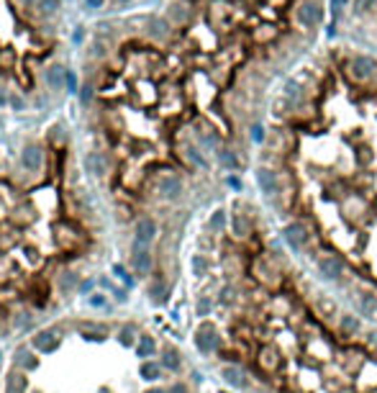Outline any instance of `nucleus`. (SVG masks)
<instances>
[{
	"instance_id": "393cba45",
	"label": "nucleus",
	"mask_w": 377,
	"mask_h": 393,
	"mask_svg": "<svg viewBox=\"0 0 377 393\" xmlns=\"http://www.w3.org/2000/svg\"><path fill=\"white\" fill-rule=\"evenodd\" d=\"M164 365L170 368V370H177V368H180V360H177V355H175L172 349H167V352H164Z\"/></svg>"
},
{
	"instance_id": "6e6552de",
	"label": "nucleus",
	"mask_w": 377,
	"mask_h": 393,
	"mask_svg": "<svg viewBox=\"0 0 377 393\" xmlns=\"http://www.w3.org/2000/svg\"><path fill=\"white\" fill-rule=\"evenodd\" d=\"M21 162H23L26 170H39V167H41V149H39L36 144L23 147V152H21Z\"/></svg>"
},
{
	"instance_id": "cd10ccee",
	"label": "nucleus",
	"mask_w": 377,
	"mask_h": 393,
	"mask_svg": "<svg viewBox=\"0 0 377 393\" xmlns=\"http://www.w3.org/2000/svg\"><path fill=\"white\" fill-rule=\"evenodd\" d=\"M218 157H221V162H223L226 167H231V170L239 167V162H236V157H234V154H229V152H218Z\"/></svg>"
},
{
	"instance_id": "37998d69",
	"label": "nucleus",
	"mask_w": 377,
	"mask_h": 393,
	"mask_svg": "<svg viewBox=\"0 0 377 393\" xmlns=\"http://www.w3.org/2000/svg\"><path fill=\"white\" fill-rule=\"evenodd\" d=\"M88 6H90V8H100L103 0H88Z\"/></svg>"
},
{
	"instance_id": "423d86ee",
	"label": "nucleus",
	"mask_w": 377,
	"mask_h": 393,
	"mask_svg": "<svg viewBox=\"0 0 377 393\" xmlns=\"http://www.w3.org/2000/svg\"><path fill=\"white\" fill-rule=\"evenodd\" d=\"M134 267H136V272H141V275H146V272L152 270V255H149L146 244H141V242L134 244Z\"/></svg>"
},
{
	"instance_id": "9d476101",
	"label": "nucleus",
	"mask_w": 377,
	"mask_h": 393,
	"mask_svg": "<svg viewBox=\"0 0 377 393\" xmlns=\"http://www.w3.org/2000/svg\"><path fill=\"white\" fill-rule=\"evenodd\" d=\"M357 308L362 316H369V319H377V298L369 296V293H362L359 301H357Z\"/></svg>"
},
{
	"instance_id": "aec40b11",
	"label": "nucleus",
	"mask_w": 377,
	"mask_h": 393,
	"mask_svg": "<svg viewBox=\"0 0 377 393\" xmlns=\"http://www.w3.org/2000/svg\"><path fill=\"white\" fill-rule=\"evenodd\" d=\"M149 28H152V36H159V39H164L167 36V21H159V18H154L152 23H149Z\"/></svg>"
},
{
	"instance_id": "6ab92c4d",
	"label": "nucleus",
	"mask_w": 377,
	"mask_h": 393,
	"mask_svg": "<svg viewBox=\"0 0 377 393\" xmlns=\"http://www.w3.org/2000/svg\"><path fill=\"white\" fill-rule=\"evenodd\" d=\"M136 349H139V358H149L152 352H154V339L152 337H141Z\"/></svg>"
},
{
	"instance_id": "f3484780",
	"label": "nucleus",
	"mask_w": 377,
	"mask_h": 393,
	"mask_svg": "<svg viewBox=\"0 0 377 393\" xmlns=\"http://www.w3.org/2000/svg\"><path fill=\"white\" fill-rule=\"evenodd\" d=\"M223 380L231 383V385H236V388L244 385V378H241V373H239L236 368H223Z\"/></svg>"
},
{
	"instance_id": "b1692460",
	"label": "nucleus",
	"mask_w": 377,
	"mask_h": 393,
	"mask_svg": "<svg viewBox=\"0 0 377 393\" xmlns=\"http://www.w3.org/2000/svg\"><path fill=\"white\" fill-rule=\"evenodd\" d=\"M11 390H16V393H23L26 390V378L23 375H11Z\"/></svg>"
},
{
	"instance_id": "a19ab883",
	"label": "nucleus",
	"mask_w": 377,
	"mask_h": 393,
	"mask_svg": "<svg viewBox=\"0 0 377 393\" xmlns=\"http://www.w3.org/2000/svg\"><path fill=\"white\" fill-rule=\"evenodd\" d=\"M90 303H93V306H103V303H105V298H103L100 293H95V296L90 298Z\"/></svg>"
},
{
	"instance_id": "c756f323",
	"label": "nucleus",
	"mask_w": 377,
	"mask_h": 393,
	"mask_svg": "<svg viewBox=\"0 0 377 393\" xmlns=\"http://www.w3.org/2000/svg\"><path fill=\"white\" fill-rule=\"evenodd\" d=\"M262 365H265L267 370L277 365V360H275V352H272V349H265V352H262Z\"/></svg>"
},
{
	"instance_id": "0eeeda50",
	"label": "nucleus",
	"mask_w": 377,
	"mask_h": 393,
	"mask_svg": "<svg viewBox=\"0 0 377 393\" xmlns=\"http://www.w3.org/2000/svg\"><path fill=\"white\" fill-rule=\"evenodd\" d=\"M159 193L164 195V198H177V195L182 193V180L177 175H164L159 180Z\"/></svg>"
},
{
	"instance_id": "1a4fd4ad",
	"label": "nucleus",
	"mask_w": 377,
	"mask_h": 393,
	"mask_svg": "<svg viewBox=\"0 0 377 393\" xmlns=\"http://www.w3.org/2000/svg\"><path fill=\"white\" fill-rule=\"evenodd\" d=\"M47 85H49L52 90H62V85H67V69L59 67V64L49 67V69H47Z\"/></svg>"
},
{
	"instance_id": "f257e3e1",
	"label": "nucleus",
	"mask_w": 377,
	"mask_h": 393,
	"mask_svg": "<svg viewBox=\"0 0 377 393\" xmlns=\"http://www.w3.org/2000/svg\"><path fill=\"white\" fill-rule=\"evenodd\" d=\"M349 72H352V77H357V80H369V77L377 72V62L372 57H367V54H357L352 59V64H349Z\"/></svg>"
},
{
	"instance_id": "e433bc0d",
	"label": "nucleus",
	"mask_w": 377,
	"mask_h": 393,
	"mask_svg": "<svg viewBox=\"0 0 377 393\" xmlns=\"http://www.w3.org/2000/svg\"><path fill=\"white\" fill-rule=\"evenodd\" d=\"M193 267H195V272L200 275V272L205 270V260H203V257H195V260H193Z\"/></svg>"
},
{
	"instance_id": "4be33fe9",
	"label": "nucleus",
	"mask_w": 377,
	"mask_h": 393,
	"mask_svg": "<svg viewBox=\"0 0 377 393\" xmlns=\"http://www.w3.org/2000/svg\"><path fill=\"white\" fill-rule=\"evenodd\" d=\"M16 64V54L11 52V49H3V52H0V67H3V69H11Z\"/></svg>"
},
{
	"instance_id": "ea45409f",
	"label": "nucleus",
	"mask_w": 377,
	"mask_h": 393,
	"mask_svg": "<svg viewBox=\"0 0 377 393\" xmlns=\"http://www.w3.org/2000/svg\"><path fill=\"white\" fill-rule=\"evenodd\" d=\"M208 308H211V303H208V301L203 298V301L198 303V313H208Z\"/></svg>"
},
{
	"instance_id": "f03ea898",
	"label": "nucleus",
	"mask_w": 377,
	"mask_h": 393,
	"mask_svg": "<svg viewBox=\"0 0 377 393\" xmlns=\"http://www.w3.org/2000/svg\"><path fill=\"white\" fill-rule=\"evenodd\" d=\"M318 270H321V275H323L326 280H339L342 272H344V262L339 257L328 255V257H321L318 260Z\"/></svg>"
},
{
	"instance_id": "49530a36",
	"label": "nucleus",
	"mask_w": 377,
	"mask_h": 393,
	"mask_svg": "<svg viewBox=\"0 0 377 393\" xmlns=\"http://www.w3.org/2000/svg\"><path fill=\"white\" fill-rule=\"evenodd\" d=\"M146 393H164V390H159V388H152V390H146Z\"/></svg>"
},
{
	"instance_id": "412c9836",
	"label": "nucleus",
	"mask_w": 377,
	"mask_h": 393,
	"mask_svg": "<svg viewBox=\"0 0 377 393\" xmlns=\"http://www.w3.org/2000/svg\"><path fill=\"white\" fill-rule=\"evenodd\" d=\"M141 375H144L146 380H157V378H159V365L144 363V365H141Z\"/></svg>"
},
{
	"instance_id": "2eb2a0df",
	"label": "nucleus",
	"mask_w": 377,
	"mask_h": 393,
	"mask_svg": "<svg viewBox=\"0 0 377 393\" xmlns=\"http://www.w3.org/2000/svg\"><path fill=\"white\" fill-rule=\"evenodd\" d=\"M316 308H318V313L321 316H333V313H336V303H333L331 298H326V296H321L318 301H316Z\"/></svg>"
},
{
	"instance_id": "c03bdc74",
	"label": "nucleus",
	"mask_w": 377,
	"mask_h": 393,
	"mask_svg": "<svg viewBox=\"0 0 377 393\" xmlns=\"http://www.w3.org/2000/svg\"><path fill=\"white\" fill-rule=\"evenodd\" d=\"M170 393H187V390H185V385H172Z\"/></svg>"
},
{
	"instance_id": "c9c22d12",
	"label": "nucleus",
	"mask_w": 377,
	"mask_h": 393,
	"mask_svg": "<svg viewBox=\"0 0 377 393\" xmlns=\"http://www.w3.org/2000/svg\"><path fill=\"white\" fill-rule=\"evenodd\" d=\"M67 90H69V93H74V95L80 93V90H77V77H74L72 72H67Z\"/></svg>"
},
{
	"instance_id": "39448f33",
	"label": "nucleus",
	"mask_w": 377,
	"mask_h": 393,
	"mask_svg": "<svg viewBox=\"0 0 377 393\" xmlns=\"http://www.w3.org/2000/svg\"><path fill=\"white\" fill-rule=\"evenodd\" d=\"M298 21H300L303 26H316V23L321 21V11H318V6L313 3V0H306V3H300V8H298Z\"/></svg>"
},
{
	"instance_id": "58836bf2",
	"label": "nucleus",
	"mask_w": 377,
	"mask_h": 393,
	"mask_svg": "<svg viewBox=\"0 0 377 393\" xmlns=\"http://www.w3.org/2000/svg\"><path fill=\"white\" fill-rule=\"evenodd\" d=\"M152 293H154V298H162V293H164V285H162V283H154Z\"/></svg>"
},
{
	"instance_id": "c85d7f7f",
	"label": "nucleus",
	"mask_w": 377,
	"mask_h": 393,
	"mask_svg": "<svg viewBox=\"0 0 377 393\" xmlns=\"http://www.w3.org/2000/svg\"><path fill=\"white\" fill-rule=\"evenodd\" d=\"M74 283H77V275H72V272H64L62 275V291H72Z\"/></svg>"
},
{
	"instance_id": "4468645a",
	"label": "nucleus",
	"mask_w": 377,
	"mask_h": 393,
	"mask_svg": "<svg viewBox=\"0 0 377 393\" xmlns=\"http://www.w3.org/2000/svg\"><path fill=\"white\" fill-rule=\"evenodd\" d=\"M198 347L203 349V352H211V349H216V337H213V332L211 329H203V332H198Z\"/></svg>"
},
{
	"instance_id": "9b49d317",
	"label": "nucleus",
	"mask_w": 377,
	"mask_h": 393,
	"mask_svg": "<svg viewBox=\"0 0 377 393\" xmlns=\"http://www.w3.org/2000/svg\"><path fill=\"white\" fill-rule=\"evenodd\" d=\"M85 167L90 175H103L105 172V160H103V154L100 152H90L85 157Z\"/></svg>"
},
{
	"instance_id": "f704fd0d",
	"label": "nucleus",
	"mask_w": 377,
	"mask_h": 393,
	"mask_svg": "<svg viewBox=\"0 0 377 393\" xmlns=\"http://www.w3.org/2000/svg\"><path fill=\"white\" fill-rule=\"evenodd\" d=\"M187 157H190V160H193L198 167H205V160H203V157L198 154V149H187Z\"/></svg>"
},
{
	"instance_id": "de8ad7c7",
	"label": "nucleus",
	"mask_w": 377,
	"mask_h": 393,
	"mask_svg": "<svg viewBox=\"0 0 377 393\" xmlns=\"http://www.w3.org/2000/svg\"><path fill=\"white\" fill-rule=\"evenodd\" d=\"M100 393H108V390H105V388H103V390H100Z\"/></svg>"
},
{
	"instance_id": "5701e85b",
	"label": "nucleus",
	"mask_w": 377,
	"mask_h": 393,
	"mask_svg": "<svg viewBox=\"0 0 377 393\" xmlns=\"http://www.w3.org/2000/svg\"><path fill=\"white\" fill-rule=\"evenodd\" d=\"M342 329H344L347 334H354V332L359 329V319H354V316H342Z\"/></svg>"
},
{
	"instance_id": "a211bd4d",
	"label": "nucleus",
	"mask_w": 377,
	"mask_h": 393,
	"mask_svg": "<svg viewBox=\"0 0 377 393\" xmlns=\"http://www.w3.org/2000/svg\"><path fill=\"white\" fill-rule=\"evenodd\" d=\"M59 3H62V0H39V13L41 16H52V13H57Z\"/></svg>"
},
{
	"instance_id": "20e7f679",
	"label": "nucleus",
	"mask_w": 377,
	"mask_h": 393,
	"mask_svg": "<svg viewBox=\"0 0 377 393\" xmlns=\"http://www.w3.org/2000/svg\"><path fill=\"white\" fill-rule=\"evenodd\" d=\"M154 237H157V221H154V219H149V216L139 219V221H136V242L149 244Z\"/></svg>"
},
{
	"instance_id": "79ce46f5",
	"label": "nucleus",
	"mask_w": 377,
	"mask_h": 393,
	"mask_svg": "<svg viewBox=\"0 0 377 393\" xmlns=\"http://www.w3.org/2000/svg\"><path fill=\"white\" fill-rule=\"evenodd\" d=\"M82 36H85V33H82V28H77V31L72 33V39H74V42H82Z\"/></svg>"
},
{
	"instance_id": "a878e982",
	"label": "nucleus",
	"mask_w": 377,
	"mask_h": 393,
	"mask_svg": "<svg viewBox=\"0 0 377 393\" xmlns=\"http://www.w3.org/2000/svg\"><path fill=\"white\" fill-rule=\"evenodd\" d=\"M18 363H21L23 368H36V360L31 358L28 349H21V352H18Z\"/></svg>"
},
{
	"instance_id": "7c9ffc66",
	"label": "nucleus",
	"mask_w": 377,
	"mask_h": 393,
	"mask_svg": "<svg viewBox=\"0 0 377 393\" xmlns=\"http://www.w3.org/2000/svg\"><path fill=\"white\" fill-rule=\"evenodd\" d=\"M223 224H226V213L223 211H216L211 216V229H223Z\"/></svg>"
},
{
	"instance_id": "a18cd8bd",
	"label": "nucleus",
	"mask_w": 377,
	"mask_h": 393,
	"mask_svg": "<svg viewBox=\"0 0 377 393\" xmlns=\"http://www.w3.org/2000/svg\"><path fill=\"white\" fill-rule=\"evenodd\" d=\"M229 185H234V188H241V183H239L236 177H229Z\"/></svg>"
},
{
	"instance_id": "dca6fc26",
	"label": "nucleus",
	"mask_w": 377,
	"mask_h": 393,
	"mask_svg": "<svg viewBox=\"0 0 377 393\" xmlns=\"http://www.w3.org/2000/svg\"><path fill=\"white\" fill-rule=\"evenodd\" d=\"M231 224H234V231H236V237H246V234H249V221L241 216V213H234L231 216Z\"/></svg>"
},
{
	"instance_id": "4c0bfd02",
	"label": "nucleus",
	"mask_w": 377,
	"mask_h": 393,
	"mask_svg": "<svg viewBox=\"0 0 377 393\" xmlns=\"http://www.w3.org/2000/svg\"><path fill=\"white\" fill-rule=\"evenodd\" d=\"M344 6H347V0H331V8H333V13H339Z\"/></svg>"
},
{
	"instance_id": "72a5a7b5",
	"label": "nucleus",
	"mask_w": 377,
	"mask_h": 393,
	"mask_svg": "<svg viewBox=\"0 0 377 393\" xmlns=\"http://www.w3.org/2000/svg\"><path fill=\"white\" fill-rule=\"evenodd\" d=\"M121 342H123V344H131V342H134V327H123V332H121Z\"/></svg>"
},
{
	"instance_id": "7ed1b4c3",
	"label": "nucleus",
	"mask_w": 377,
	"mask_h": 393,
	"mask_svg": "<svg viewBox=\"0 0 377 393\" xmlns=\"http://www.w3.org/2000/svg\"><path fill=\"white\" fill-rule=\"evenodd\" d=\"M285 242L292 247V249H303L306 242H308V231L303 224H287L285 226Z\"/></svg>"
},
{
	"instance_id": "f8f14e48",
	"label": "nucleus",
	"mask_w": 377,
	"mask_h": 393,
	"mask_svg": "<svg viewBox=\"0 0 377 393\" xmlns=\"http://www.w3.org/2000/svg\"><path fill=\"white\" fill-rule=\"evenodd\" d=\"M33 347L41 349V352H54V349H57V337H54L52 332H41V334H36Z\"/></svg>"
},
{
	"instance_id": "473e14b6",
	"label": "nucleus",
	"mask_w": 377,
	"mask_h": 393,
	"mask_svg": "<svg viewBox=\"0 0 377 393\" xmlns=\"http://www.w3.org/2000/svg\"><path fill=\"white\" fill-rule=\"evenodd\" d=\"M251 139H254V141H265V126L262 124L251 126Z\"/></svg>"
},
{
	"instance_id": "2f4dec72",
	"label": "nucleus",
	"mask_w": 377,
	"mask_h": 393,
	"mask_svg": "<svg viewBox=\"0 0 377 393\" xmlns=\"http://www.w3.org/2000/svg\"><path fill=\"white\" fill-rule=\"evenodd\" d=\"M90 98H93V85L85 83V85H82V90H80V100L82 103H90Z\"/></svg>"
},
{
	"instance_id": "ddd939ff",
	"label": "nucleus",
	"mask_w": 377,
	"mask_h": 393,
	"mask_svg": "<svg viewBox=\"0 0 377 393\" xmlns=\"http://www.w3.org/2000/svg\"><path fill=\"white\" fill-rule=\"evenodd\" d=\"M257 180H259V185H262V190H265V193H275L277 183H275V175H272V170H267V167H259V170H257Z\"/></svg>"
},
{
	"instance_id": "bb28decb",
	"label": "nucleus",
	"mask_w": 377,
	"mask_h": 393,
	"mask_svg": "<svg viewBox=\"0 0 377 393\" xmlns=\"http://www.w3.org/2000/svg\"><path fill=\"white\" fill-rule=\"evenodd\" d=\"M374 3L377 0H354V8H357V13H367L374 8Z\"/></svg>"
}]
</instances>
